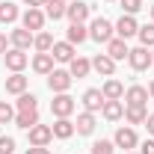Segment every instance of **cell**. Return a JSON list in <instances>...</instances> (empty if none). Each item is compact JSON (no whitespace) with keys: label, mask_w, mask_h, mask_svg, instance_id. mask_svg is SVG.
<instances>
[{"label":"cell","mask_w":154,"mask_h":154,"mask_svg":"<svg viewBox=\"0 0 154 154\" xmlns=\"http://www.w3.org/2000/svg\"><path fill=\"white\" fill-rule=\"evenodd\" d=\"M113 33H116V27L107 18H95L92 24H89V38H95V42H101V45H107V42L113 38Z\"/></svg>","instance_id":"1"},{"label":"cell","mask_w":154,"mask_h":154,"mask_svg":"<svg viewBox=\"0 0 154 154\" xmlns=\"http://www.w3.org/2000/svg\"><path fill=\"white\" fill-rule=\"evenodd\" d=\"M71 71H65V68H54L51 74H48V86H51V92H68L71 89Z\"/></svg>","instance_id":"2"},{"label":"cell","mask_w":154,"mask_h":154,"mask_svg":"<svg viewBox=\"0 0 154 154\" xmlns=\"http://www.w3.org/2000/svg\"><path fill=\"white\" fill-rule=\"evenodd\" d=\"M51 113L57 116V119H68V116L74 113V98L68 95V92L54 95V101H51Z\"/></svg>","instance_id":"3"},{"label":"cell","mask_w":154,"mask_h":154,"mask_svg":"<svg viewBox=\"0 0 154 154\" xmlns=\"http://www.w3.org/2000/svg\"><path fill=\"white\" fill-rule=\"evenodd\" d=\"M92 15V6L89 3H83V0H71L68 3V9H65V18L71 21V24H86Z\"/></svg>","instance_id":"4"},{"label":"cell","mask_w":154,"mask_h":154,"mask_svg":"<svg viewBox=\"0 0 154 154\" xmlns=\"http://www.w3.org/2000/svg\"><path fill=\"white\" fill-rule=\"evenodd\" d=\"M128 62H131V68H134V71H148V65L154 62V57H151V51H148V48H142V45H139V48H134V51L128 54Z\"/></svg>","instance_id":"5"},{"label":"cell","mask_w":154,"mask_h":154,"mask_svg":"<svg viewBox=\"0 0 154 154\" xmlns=\"http://www.w3.org/2000/svg\"><path fill=\"white\" fill-rule=\"evenodd\" d=\"M3 59H6V68H9L12 74H18V71H24V68H27V62H30V57H27V51H18V48H9V51L3 54Z\"/></svg>","instance_id":"6"},{"label":"cell","mask_w":154,"mask_h":154,"mask_svg":"<svg viewBox=\"0 0 154 154\" xmlns=\"http://www.w3.org/2000/svg\"><path fill=\"white\" fill-rule=\"evenodd\" d=\"M148 101H151L148 98V89L139 86V83H134V86L125 89V107H145Z\"/></svg>","instance_id":"7"},{"label":"cell","mask_w":154,"mask_h":154,"mask_svg":"<svg viewBox=\"0 0 154 154\" xmlns=\"http://www.w3.org/2000/svg\"><path fill=\"white\" fill-rule=\"evenodd\" d=\"M113 145L116 148H125V151H131V148H136L139 145V136H136V131L128 125V128H119L113 136Z\"/></svg>","instance_id":"8"},{"label":"cell","mask_w":154,"mask_h":154,"mask_svg":"<svg viewBox=\"0 0 154 154\" xmlns=\"http://www.w3.org/2000/svg\"><path fill=\"white\" fill-rule=\"evenodd\" d=\"M21 24H24V30L36 33V30H42V27H45V12H42V9H36V6H30V9L24 12Z\"/></svg>","instance_id":"9"},{"label":"cell","mask_w":154,"mask_h":154,"mask_svg":"<svg viewBox=\"0 0 154 154\" xmlns=\"http://www.w3.org/2000/svg\"><path fill=\"white\" fill-rule=\"evenodd\" d=\"M136 33H139V24H136V18H134V15H122V18H119V24H116V36L128 42V38L136 36Z\"/></svg>","instance_id":"10"},{"label":"cell","mask_w":154,"mask_h":154,"mask_svg":"<svg viewBox=\"0 0 154 154\" xmlns=\"http://www.w3.org/2000/svg\"><path fill=\"white\" fill-rule=\"evenodd\" d=\"M27 136H30V145H48L54 139V131H51V125H33Z\"/></svg>","instance_id":"11"},{"label":"cell","mask_w":154,"mask_h":154,"mask_svg":"<svg viewBox=\"0 0 154 154\" xmlns=\"http://www.w3.org/2000/svg\"><path fill=\"white\" fill-rule=\"evenodd\" d=\"M128 54H131V48H128V42H125V38L113 36L110 42H107V57H113L116 62H119V59H128Z\"/></svg>","instance_id":"12"},{"label":"cell","mask_w":154,"mask_h":154,"mask_svg":"<svg viewBox=\"0 0 154 154\" xmlns=\"http://www.w3.org/2000/svg\"><path fill=\"white\" fill-rule=\"evenodd\" d=\"M51 57L57 59V62H71V59H74V45H71V42H54Z\"/></svg>","instance_id":"13"},{"label":"cell","mask_w":154,"mask_h":154,"mask_svg":"<svg viewBox=\"0 0 154 154\" xmlns=\"http://www.w3.org/2000/svg\"><path fill=\"white\" fill-rule=\"evenodd\" d=\"M101 95H104V101H122V98H125V86H122V80H116V77H110V80L104 83Z\"/></svg>","instance_id":"14"},{"label":"cell","mask_w":154,"mask_h":154,"mask_svg":"<svg viewBox=\"0 0 154 154\" xmlns=\"http://www.w3.org/2000/svg\"><path fill=\"white\" fill-rule=\"evenodd\" d=\"M101 107H104L101 89H86V92H83V110H86V113H98Z\"/></svg>","instance_id":"15"},{"label":"cell","mask_w":154,"mask_h":154,"mask_svg":"<svg viewBox=\"0 0 154 154\" xmlns=\"http://www.w3.org/2000/svg\"><path fill=\"white\" fill-rule=\"evenodd\" d=\"M92 68H95L98 74H104V77H113V71H116V59L107 57V54H98V57L92 59Z\"/></svg>","instance_id":"16"},{"label":"cell","mask_w":154,"mask_h":154,"mask_svg":"<svg viewBox=\"0 0 154 154\" xmlns=\"http://www.w3.org/2000/svg\"><path fill=\"white\" fill-rule=\"evenodd\" d=\"M74 131L80 136H89L95 131V113H86V110H83V113L77 116V122H74Z\"/></svg>","instance_id":"17"},{"label":"cell","mask_w":154,"mask_h":154,"mask_svg":"<svg viewBox=\"0 0 154 154\" xmlns=\"http://www.w3.org/2000/svg\"><path fill=\"white\" fill-rule=\"evenodd\" d=\"M27 83H30V80L18 71V74L6 77V92H9V95H24V92H27Z\"/></svg>","instance_id":"18"},{"label":"cell","mask_w":154,"mask_h":154,"mask_svg":"<svg viewBox=\"0 0 154 154\" xmlns=\"http://www.w3.org/2000/svg\"><path fill=\"white\" fill-rule=\"evenodd\" d=\"M54 62H57V59L51 57V54H36V57H33V71H36V74H51V71H54Z\"/></svg>","instance_id":"19"},{"label":"cell","mask_w":154,"mask_h":154,"mask_svg":"<svg viewBox=\"0 0 154 154\" xmlns=\"http://www.w3.org/2000/svg\"><path fill=\"white\" fill-rule=\"evenodd\" d=\"M101 113H104V119H107V122H119V119L125 116V104H122V101H104Z\"/></svg>","instance_id":"20"},{"label":"cell","mask_w":154,"mask_h":154,"mask_svg":"<svg viewBox=\"0 0 154 154\" xmlns=\"http://www.w3.org/2000/svg\"><path fill=\"white\" fill-rule=\"evenodd\" d=\"M51 131H54L57 139H71V136H74V122H71V119H57Z\"/></svg>","instance_id":"21"},{"label":"cell","mask_w":154,"mask_h":154,"mask_svg":"<svg viewBox=\"0 0 154 154\" xmlns=\"http://www.w3.org/2000/svg\"><path fill=\"white\" fill-rule=\"evenodd\" d=\"M9 42H12V48H18V51H27L30 45H33V33L30 30H12V36H9Z\"/></svg>","instance_id":"22"},{"label":"cell","mask_w":154,"mask_h":154,"mask_svg":"<svg viewBox=\"0 0 154 154\" xmlns=\"http://www.w3.org/2000/svg\"><path fill=\"white\" fill-rule=\"evenodd\" d=\"M65 9H68V0H48L45 3V15L54 18V21L65 18Z\"/></svg>","instance_id":"23"},{"label":"cell","mask_w":154,"mask_h":154,"mask_svg":"<svg viewBox=\"0 0 154 154\" xmlns=\"http://www.w3.org/2000/svg\"><path fill=\"white\" fill-rule=\"evenodd\" d=\"M68 71H71V77L80 80V77H86L89 71H92V62H89V59H83V57H74L71 62H68Z\"/></svg>","instance_id":"24"},{"label":"cell","mask_w":154,"mask_h":154,"mask_svg":"<svg viewBox=\"0 0 154 154\" xmlns=\"http://www.w3.org/2000/svg\"><path fill=\"white\" fill-rule=\"evenodd\" d=\"M125 119H128L131 128H134V125H145L148 110H145V107H125Z\"/></svg>","instance_id":"25"},{"label":"cell","mask_w":154,"mask_h":154,"mask_svg":"<svg viewBox=\"0 0 154 154\" xmlns=\"http://www.w3.org/2000/svg\"><path fill=\"white\" fill-rule=\"evenodd\" d=\"M15 125L21 131H30L33 125H38V110H27V113H15Z\"/></svg>","instance_id":"26"},{"label":"cell","mask_w":154,"mask_h":154,"mask_svg":"<svg viewBox=\"0 0 154 154\" xmlns=\"http://www.w3.org/2000/svg\"><path fill=\"white\" fill-rule=\"evenodd\" d=\"M86 38H89V27H86V24H71V27H68V38H65V42L80 45V42H86Z\"/></svg>","instance_id":"27"},{"label":"cell","mask_w":154,"mask_h":154,"mask_svg":"<svg viewBox=\"0 0 154 154\" xmlns=\"http://www.w3.org/2000/svg\"><path fill=\"white\" fill-rule=\"evenodd\" d=\"M33 48H36L38 54H51L54 36H51V33H36V36H33Z\"/></svg>","instance_id":"28"},{"label":"cell","mask_w":154,"mask_h":154,"mask_svg":"<svg viewBox=\"0 0 154 154\" xmlns=\"http://www.w3.org/2000/svg\"><path fill=\"white\" fill-rule=\"evenodd\" d=\"M18 113H27V110H38V98L30 95V92H24V95H18Z\"/></svg>","instance_id":"29"},{"label":"cell","mask_w":154,"mask_h":154,"mask_svg":"<svg viewBox=\"0 0 154 154\" xmlns=\"http://www.w3.org/2000/svg\"><path fill=\"white\" fill-rule=\"evenodd\" d=\"M18 21V6L15 3H0V24H12Z\"/></svg>","instance_id":"30"},{"label":"cell","mask_w":154,"mask_h":154,"mask_svg":"<svg viewBox=\"0 0 154 154\" xmlns=\"http://www.w3.org/2000/svg\"><path fill=\"white\" fill-rule=\"evenodd\" d=\"M136 36H139V45H142V48H154V21L145 24V27H139Z\"/></svg>","instance_id":"31"},{"label":"cell","mask_w":154,"mask_h":154,"mask_svg":"<svg viewBox=\"0 0 154 154\" xmlns=\"http://www.w3.org/2000/svg\"><path fill=\"white\" fill-rule=\"evenodd\" d=\"M9 122H15V110H12V104L0 101V125H9Z\"/></svg>","instance_id":"32"},{"label":"cell","mask_w":154,"mask_h":154,"mask_svg":"<svg viewBox=\"0 0 154 154\" xmlns=\"http://www.w3.org/2000/svg\"><path fill=\"white\" fill-rule=\"evenodd\" d=\"M113 142H110V139H98L95 145H92V154H113Z\"/></svg>","instance_id":"33"},{"label":"cell","mask_w":154,"mask_h":154,"mask_svg":"<svg viewBox=\"0 0 154 154\" xmlns=\"http://www.w3.org/2000/svg\"><path fill=\"white\" fill-rule=\"evenodd\" d=\"M119 3H122L125 15H136V12L142 9V0H119Z\"/></svg>","instance_id":"34"},{"label":"cell","mask_w":154,"mask_h":154,"mask_svg":"<svg viewBox=\"0 0 154 154\" xmlns=\"http://www.w3.org/2000/svg\"><path fill=\"white\" fill-rule=\"evenodd\" d=\"M15 151V139L12 136H0V154H12Z\"/></svg>","instance_id":"35"},{"label":"cell","mask_w":154,"mask_h":154,"mask_svg":"<svg viewBox=\"0 0 154 154\" xmlns=\"http://www.w3.org/2000/svg\"><path fill=\"white\" fill-rule=\"evenodd\" d=\"M139 154H154V139H145L142 148H139Z\"/></svg>","instance_id":"36"},{"label":"cell","mask_w":154,"mask_h":154,"mask_svg":"<svg viewBox=\"0 0 154 154\" xmlns=\"http://www.w3.org/2000/svg\"><path fill=\"white\" fill-rule=\"evenodd\" d=\"M27 154H51V151H48V145H30Z\"/></svg>","instance_id":"37"},{"label":"cell","mask_w":154,"mask_h":154,"mask_svg":"<svg viewBox=\"0 0 154 154\" xmlns=\"http://www.w3.org/2000/svg\"><path fill=\"white\" fill-rule=\"evenodd\" d=\"M145 128H148V134L154 136V113H148V119H145Z\"/></svg>","instance_id":"38"},{"label":"cell","mask_w":154,"mask_h":154,"mask_svg":"<svg viewBox=\"0 0 154 154\" xmlns=\"http://www.w3.org/2000/svg\"><path fill=\"white\" fill-rule=\"evenodd\" d=\"M6 51H9V38L0 33V54H6Z\"/></svg>","instance_id":"39"},{"label":"cell","mask_w":154,"mask_h":154,"mask_svg":"<svg viewBox=\"0 0 154 154\" xmlns=\"http://www.w3.org/2000/svg\"><path fill=\"white\" fill-rule=\"evenodd\" d=\"M24 3H27V6H36V9H38V6H45L48 0H24Z\"/></svg>","instance_id":"40"},{"label":"cell","mask_w":154,"mask_h":154,"mask_svg":"<svg viewBox=\"0 0 154 154\" xmlns=\"http://www.w3.org/2000/svg\"><path fill=\"white\" fill-rule=\"evenodd\" d=\"M148 98H151V101H154V80H151V83H148Z\"/></svg>","instance_id":"41"},{"label":"cell","mask_w":154,"mask_h":154,"mask_svg":"<svg viewBox=\"0 0 154 154\" xmlns=\"http://www.w3.org/2000/svg\"><path fill=\"white\" fill-rule=\"evenodd\" d=\"M151 21H154V6H151Z\"/></svg>","instance_id":"42"},{"label":"cell","mask_w":154,"mask_h":154,"mask_svg":"<svg viewBox=\"0 0 154 154\" xmlns=\"http://www.w3.org/2000/svg\"><path fill=\"white\" fill-rule=\"evenodd\" d=\"M125 154H134V151H125Z\"/></svg>","instance_id":"43"},{"label":"cell","mask_w":154,"mask_h":154,"mask_svg":"<svg viewBox=\"0 0 154 154\" xmlns=\"http://www.w3.org/2000/svg\"><path fill=\"white\" fill-rule=\"evenodd\" d=\"M151 57H154V51H151Z\"/></svg>","instance_id":"44"},{"label":"cell","mask_w":154,"mask_h":154,"mask_svg":"<svg viewBox=\"0 0 154 154\" xmlns=\"http://www.w3.org/2000/svg\"><path fill=\"white\" fill-rule=\"evenodd\" d=\"M68 3H71V0H68Z\"/></svg>","instance_id":"45"}]
</instances>
